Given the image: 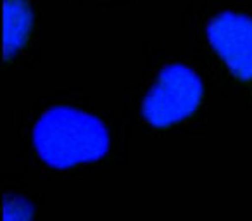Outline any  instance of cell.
<instances>
[{
  "mask_svg": "<svg viewBox=\"0 0 252 221\" xmlns=\"http://www.w3.org/2000/svg\"><path fill=\"white\" fill-rule=\"evenodd\" d=\"M33 145L50 168L66 169L104 158L109 133L100 120L80 109L57 105L33 126Z\"/></svg>",
  "mask_w": 252,
  "mask_h": 221,
  "instance_id": "cell-1",
  "label": "cell"
},
{
  "mask_svg": "<svg viewBox=\"0 0 252 221\" xmlns=\"http://www.w3.org/2000/svg\"><path fill=\"white\" fill-rule=\"evenodd\" d=\"M202 81L192 67L169 64L145 95L142 114L152 126H171L193 114L202 100Z\"/></svg>",
  "mask_w": 252,
  "mask_h": 221,
  "instance_id": "cell-2",
  "label": "cell"
},
{
  "mask_svg": "<svg viewBox=\"0 0 252 221\" xmlns=\"http://www.w3.org/2000/svg\"><path fill=\"white\" fill-rule=\"evenodd\" d=\"M207 40L238 80H252V18L221 12L207 23Z\"/></svg>",
  "mask_w": 252,
  "mask_h": 221,
  "instance_id": "cell-3",
  "label": "cell"
},
{
  "mask_svg": "<svg viewBox=\"0 0 252 221\" xmlns=\"http://www.w3.org/2000/svg\"><path fill=\"white\" fill-rule=\"evenodd\" d=\"M33 14L28 0H4V54L11 59L28 40Z\"/></svg>",
  "mask_w": 252,
  "mask_h": 221,
  "instance_id": "cell-4",
  "label": "cell"
},
{
  "mask_svg": "<svg viewBox=\"0 0 252 221\" xmlns=\"http://www.w3.org/2000/svg\"><path fill=\"white\" fill-rule=\"evenodd\" d=\"M35 209L21 195L5 193L4 195V221H33Z\"/></svg>",
  "mask_w": 252,
  "mask_h": 221,
  "instance_id": "cell-5",
  "label": "cell"
}]
</instances>
